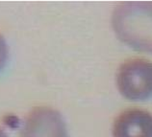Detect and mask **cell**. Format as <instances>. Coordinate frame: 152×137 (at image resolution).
Masks as SVG:
<instances>
[{"label": "cell", "mask_w": 152, "mask_h": 137, "mask_svg": "<svg viewBox=\"0 0 152 137\" xmlns=\"http://www.w3.org/2000/svg\"><path fill=\"white\" fill-rule=\"evenodd\" d=\"M8 59V47L3 36L0 34V70L5 65Z\"/></svg>", "instance_id": "5b68a950"}, {"label": "cell", "mask_w": 152, "mask_h": 137, "mask_svg": "<svg viewBox=\"0 0 152 137\" xmlns=\"http://www.w3.org/2000/svg\"><path fill=\"white\" fill-rule=\"evenodd\" d=\"M121 94L130 101H145L152 97V62L131 59L123 62L117 75Z\"/></svg>", "instance_id": "7a4b0ae2"}, {"label": "cell", "mask_w": 152, "mask_h": 137, "mask_svg": "<svg viewBox=\"0 0 152 137\" xmlns=\"http://www.w3.org/2000/svg\"><path fill=\"white\" fill-rule=\"evenodd\" d=\"M20 137H67L66 126L59 111L37 107L26 116Z\"/></svg>", "instance_id": "3957f363"}, {"label": "cell", "mask_w": 152, "mask_h": 137, "mask_svg": "<svg viewBox=\"0 0 152 137\" xmlns=\"http://www.w3.org/2000/svg\"><path fill=\"white\" fill-rule=\"evenodd\" d=\"M0 137H8L7 133L2 130L1 128H0Z\"/></svg>", "instance_id": "8992f818"}, {"label": "cell", "mask_w": 152, "mask_h": 137, "mask_svg": "<svg viewBox=\"0 0 152 137\" xmlns=\"http://www.w3.org/2000/svg\"><path fill=\"white\" fill-rule=\"evenodd\" d=\"M112 25L123 43L135 50L152 54V2L118 4L112 15Z\"/></svg>", "instance_id": "6da1fadb"}, {"label": "cell", "mask_w": 152, "mask_h": 137, "mask_svg": "<svg viewBox=\"0 0 152 137\" xmlns=\"http://www.w3.org/2000/svg\"><path fill=\"white\" fill-rule=\"evenodd\" d=\"M113 137H152V114L140 108L124 110L115 120Z\"/></svg>", "instance_id": "277c9868"}]
</instances>
